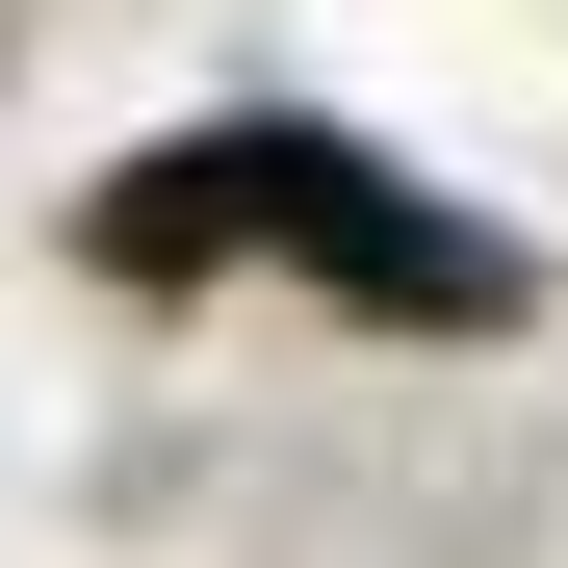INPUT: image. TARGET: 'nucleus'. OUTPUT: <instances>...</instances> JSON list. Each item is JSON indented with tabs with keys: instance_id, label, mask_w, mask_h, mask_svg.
Instances as JSON below:
<instances>
[{
	"instance_id": "nucleus-1",
	"label": "nucleus",
	"mask_w": 568,
	"mask_h": 568,
	"mask_svg": "<svg viewBox=\"0 0 568 568\" xmlns=\"http://www.w3.org/2000/svg\"><path fill=\"white\" fill-rule=\"evenodd\" d=\"M207 233L311 258L336 311H388V336H491V311H517V233L414 207V181H388V155H336V130H207V155H155L130 207H104V258H207Z\"/></svg>"
}]
</instances>
